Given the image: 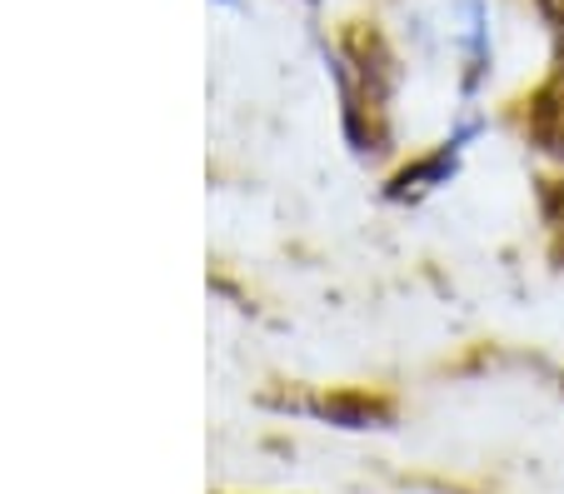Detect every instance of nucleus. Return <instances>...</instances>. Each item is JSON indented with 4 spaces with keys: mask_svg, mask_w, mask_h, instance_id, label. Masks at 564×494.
Returning <instances> with one entry per match:
<instances>
[{
    "mask_svg": "<svg viewBox=\"0 0 564 494\" xmlns=\"http://www.w3.org/2000/svg\"><path fill=\"white\" fill-rule=\"evenodd\" d=\"M530 135L540 151L564 155V76H554L550 86L530 100Z\"/></svg>",
    "mask_w": 564,
    "mask_h": 494,
    "instance_id": "obj_1",
    "label": "nucleus"
},
{
    "mask_svg": "<svg viewBox=\"0 0 564 494\" xmlns=\"http://www.w3.org/2000/svg\"><path fill=\"white\" fill-rule=\"evenodd\" d=\"M534 6H540V15L554 25V31H560V25H564V0H534Z\"/></svg>",
    "mask_w": 564,
    "mask_h": 494,
    "instance_id": "obj_4",
    "label": "nucleus"
},
{
    "mask_svg": "<svg viewBox=\"0 0 564 494\" xmlns=\"http://www.w3.org/2000/svg\"><path fill=\"white\" fill-rule=\"evenodd\" d=\"M560 385H564V380H560Z\"/></svg>",
    "mask_w": 564,
    "mask_h": 494,
    "instance_id": "obj_5",
    "label": "nucleus"
},
{
    "mask_svg": "<svg viewBox=\"0 0 564 494\" xmlns=\"http://www.w3.org/2000/svg\"><path fill=\"white\" fill-rule=\"evenodd\" d=\"M445 171H455V155H435V161L415 165V171H405L400 180H394V195H410V190H430L435 180H445Z\"/></svg>",
    "mask_w": 564,
    "mask_h": 494,
    "instance_id": "obj_3",
    "label": "nucleus"
},
{
    "mask_svg": "<svg viewBox=\"0 0 564 494\" xmlns=\"http://www.w3.org/2000/svg\"><path fill=\"white\" fill-rule=\"evenodd\" d=\"M319 415H330V419H340V425H350V430H365V425H370V419H384L390 415V409L384 405H375V399H325V405H315Z\"/></svg>",
    "mask_w": 564,
    "mask_h": 494,
    "instance_id": "obj_2",
    "label": "nucleus"
}]
</instances>
